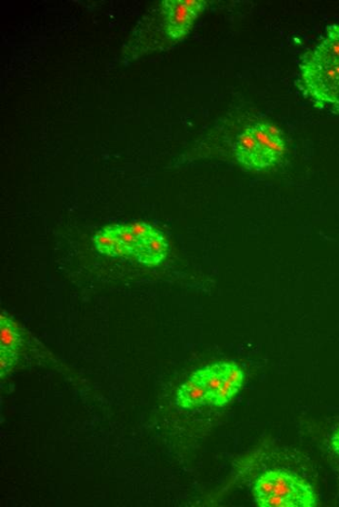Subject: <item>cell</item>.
<instances>
[{"label": "cell", "instance_id": "30bf717a", "mask_svg": "<svg viewBox=\"0 0 339 507\" xmlns=\"http://www.w3.org/2000/svg\"><path fill=\"white\" fill-rule=\"evenodd\" d=\"M311 52L320 59L339 62V25H329L321 44Z\"/></svg>", "mask_w": 339, "mask_h": 507}, {"label": "cell", "instance_id": "9c48e42d", "mask_svg": "<svg viewBox=\"0 0 339 507\" xmlns=\"http://www.w3.org/2000/svg\"><path fill=\"white\" fill-rule=\"evenodd\" d=\"M95 247L104 255L110 257H132V254L119 242L106 228L101 230L93 237Z\"/></svg>", "mask_w": 339, "mask_h": 507}, {"label": "cell", "instance_id": "3957f363", "mask_svg": "<svg viewBox=\"0 0 339 507\" xmlns=\"http://www.w3.org/2000/svg\"><path fill=\"white\" fill-rule=\"evenodd\" d=\"M304 94L319 109L339 113V62L324 60L309 52L300 65Z\"/></svg>", "mask_w": 339, "mask_h": 507}, {"label": "cell", "instance_id": "277c9868", "mask_svg": "<svg viewBox=\"0 0 339 507\" xmlns=\"http://www.w3.org/2000/svg\"><path fill=\"white\" fill-rule=\"evenodd\" d=\"M209 393L210 405L224 407L233 402L245 382L240 366L233 362L218 363L199 370Z\"/></svg>", "mask_w": 339, "mask_h": 507}, {"label": "cell", "instance_id": "8fae6325", "mask_svg": "<svg viewBox=\"0 0 339 507\" xmlns=\"http://www.w3.org/2000/svg\"><path fill=\"white\" fill-rule=\"evenodd\" d=\"M135 257V251L139 247V242L134 236L129 224H115L105 226Z\"/></svg>", "mask_w": 339, "mask_h": 507}, {"label": "cell", "instance_id": "5b68a950", "mask_svg": "<svg viewBox=\"0 0 339 507\" xmlns=\"http://www.w3.org/2000/svg\"><path fill=\"white\" fill-rule=\"evenodd\" d=\"M206 5L204 0H165L161 8L169 37L177 40L185 36Z\"/></svg>", "mask_w": 339, "mask_h": 507}, {"label": "cell", "instance_id": "ba28073f", "mask_svg": "<svg viewBox=\"0 0 339 507\" xmlns=\"http://www.w3.org/2000/svg\"><path fill=\"white\" fill-rule=\"evenodd\" d=\"M24 343L18 324L6 313L0 315V351L19 353Z\"/></svg>", "mask_w": 339, "mask_h": 507}, {"label": "cell", "instance_id": "7a4b0ae2", "mask_svg": "<svg viewBox=\"0 0 339 507\" xmlns=\"http://www.w3.org/2000/svg\"><path fill=\"white\" fill-rule=\"evenodd\" d=\"M286 149L283 133L269 123H257L243 130L234 143L238 163L249 170H263L278 164Z\"/></svg>", "mask_w": 339, "mask_h": 507}, {"label": "cell", "instance_id": "7c38bea8", "mask_svg": "<svg viewBox=\"0 0 339 507\" xmlns=\"http://www.w3.org/2000/svg\"><path fill=\"white\" fill-rule=\"evenodd\" d=\"M19 353L0 351V378H5L18 363Z\"/></svg>", "mask_w": 339, "mask_h": 507}, {"label": "cell", "instance_id": "5bb4252c", "mask_svg": "<svg viewBox=\"0 0 339 507\" xmlns=\"http://www.w3.org/2000/svg\"><path fill=\"white\" fill-rule=\"evenodd\" d=\"M331 446L336 455L339 456V429L335 431L331 439Z\"/></svg>", "mask_w": 339, "mask_h": 507}, {"label": "cell", "instance_id": "6da1fadb", "mask_svg": "<svg viewBox=\"0 0 339 507\" xmlns=\"http://www.w3.org/2000/svg\"><path fill=\"white\" fill-rule=\"evenodd\" d=\"M253 495L261 507H314L317 493L305 479L284 470L267 471L255 480Z\"/></svg>", "mask_w": 339, "mask_h": 507}, {"label": "cell", "instance_id": "8992f818", "mask_svg": "<svg viewBox=\"0 0 339 507\" xmlns=\"http://www.w3.org/2000/svg\"><path fill=\"white\" fill-rule=\"evenodd\" d=\"M177 405L186 410L210 405L207 386L199 370L180 386L177 393Z\"/></svg>", "mask_w": 339, "mask_h": 507}, {"label": "cell", "instance_id": "4fadbf2b", "mask_svg": "<svg viewBox=\"0 0 339 507\" xmlns=\"http://www.w3.org/2000/svg\"><path fill=\"white\" fill-rule=\"evenodd\" d=\"M130 230L139 244L143 242L149 234H152L156 229L152 224L144 222H134L129 224Z\"/></svg>", "mask_w": 339, "mask_h": 507}, {"label": "cell", "instance_id": "52a82bcc", "mask_svg": "<svg viewBox=\"0 0 339 507\" xmlns=\"http://www.w3.org/2000/svg\"><path fill=\"white\" fill-rule=\"evenodd\" d=\"M169 253L167 238L155 230L139 244L135 257L139 263L147 266H157L165 261Z\"/></svg>", "mask_w": 339, "mask_h": 507}]
</instances>
